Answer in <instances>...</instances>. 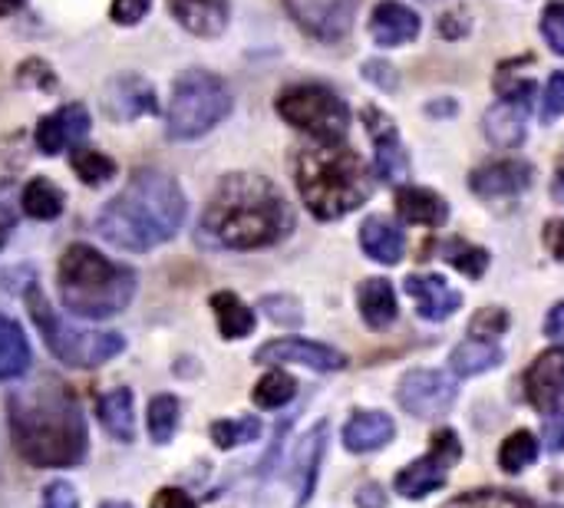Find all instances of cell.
Instances as JSON below:
<instances>
[{"label":"cell","instance_id":"obj_7","mask_svg":"<svg viewBox=\"0 0 564 508\" xmlns=\"http://www.w3.org/2000/svg\"><path fill=\"white\" fill-rule=\"evenodd\" d=\"M23 301H26V311H30L33 324L43 334V344L66 367L89 370V367H99V364H106V360H112V357H119L126 350V341L119 334H112V331H76V327L63 324L36 284H30L23 291Z\"/></svg>","mask_w":564,"mask_h":508},{"label":"cell","instance_id":"obj_23","mask_svg":"<svg viewBox=\"0 0 564 508\" xmlns=\"http://www.w3.org/2000/svg\"><path fill=\"white\" fill-rule=\"evenodd\" d=\"M397 212H400V218H403L406 225H423V228H440V225H446V218H449L446 198L436 195L433 188H420V185L403 188V192L397 195Z\"/></svg>","mask_w":564,"mask_h":508},{"label":"cell","instance_id":"obj_47","mask_svg":"<svg viewBox=\"0 0 564 508\" xmlns=\"http://www.w3.org/2000/svg\"><path fill=\"white\" fill-rule=\"evenodd\" d=\"M545 106H549V116H564V73H555V76L549 79Z\"/></svg>","mask_w":564,"mask_h":508},{"label":"cell","instance_id":"obj_4","mask_svg":"<svg viewBox=\"0 0 564 508\" xmlns=\"http://www.w3.org/2000/svg\"><path fill=\"white\" fill-rule=\"evenodd\" d=\"M294 172H297V192L317 221H337L357 212L373 192V175L367 162L344 142L337 145L317 142L297 152Z\"/></svg>","mask_w":564,"mask_h":508},{"label":"cell","instance_id":"obj_8","mask_svg":"<svg viewBox=\"0 0 564 508\" xmlns=\"http://www.w3.org/2000/svg\"><path fill=\"white\" fill-rule=\"evenodd\" d=\"M274 106H278V116H281L288 126L307 132V136H311L314 142H321V145H337V142H344L347 132H350V122H354L350 106H347L334 89H327V86H321V83L288 86V89L278 96Z\"/></svg>","mask_w":564,"mask_h":508},{"label":"cell","instance_id":"obj_49","mask_svg":"<svg viewBox=\"0 0 564 508\" xmlns=\"http://www.w3.org/2000/svg\"><path fill=\"white\" fill-rule=\"evenodd\" d=\"M390 63H377V60H370V63H364V76L370 79V83H377V86H383V89H393L397 86V76H390Z\"/></svg>","mask_w":564,"mask_h":508},{"label":"cell","instance_id":"obj_29","mask_svg":"<svg viewBox=\"0 0 564 508\" xmlns=\"http://www.w3.org/2000/svg\"><path fill=\"white\" fill-rule=\"evenodd\" d=\"M63 205H66V195H63V188H59L56 182H50V179H30V182L23 185V192H20V212H23L26 218H36V221H53V218H59Z\"/></svg>","mask_w":564,"mask_h":508},{"label":"cell","instance_id":"obj_19","mask_svg":"<svg viewBox=\"0 0 564 508\" xmlns=\"http://www.w3.org/2000/svg\"><path fill=\"white\" fill-rule=\"evenodd\" d=\"M370 36L377 46H403L420 36V13L400 0H383L373 7L370 17Z\"/></svg>","mask_w":564,"mask_h":508},{"label":"cell","instance_id":"obj_33","mask_svg":"<svg viewBox=\"0 0 564 508\" xmlns=\"http://www.w3.org/2000/svg\"><path fill=\"white\" fill-rule=\"evenodd\" d=\"M443 258L456 268V271H463L466 278H482L486 274V268H489V251L486 248H476V245H469V241H463V238H453V241H446L443 248Z\"/></svg>","mask_w":564,"mask_h":508},{"label":"cell","instance_id":"obj_13","mask_svg":"<svg viewBox=\"0 0 564 508\" xmlns=\"http://www.w3.org/2000/svg\"><path fill=\"white\" fill-rule=\"evenodd\" d=\"M291 17L317 40H340L350 23H354V13H357V3L360 0H284Z\"/></svg>","mask_w":564,"mask_h":508},{"label":"cell","instance_id":"obj_54","mask_svg":"<svg viewBox=\"0 0 564 508\" xmlns=\"http://www.w3.org/2000/svg\"><path fill=\"white\" fill-rule=\"evenodd\" d=\"M102 508H132V506H126V502H106Z\"/></svg>","mask_w":564,"mask_h":508},{"label":"cell","instance_id":"obj_25","mask_svg":"<svg viewBox=\"0 0 564 508\" xmlns=\"http://www.w3.org/2000/svg\"><path fill=\"white\" fill-rule=\"evenodd\" d=\"M360 248L367 251V258L380 261V264H400L403 258V231L390 221V218H367L360 225Z\"/></svg>","mask_w":564,"mask_h":508},{"label":"cell","instance_id":"obj_5","mask_svg":"<svg viewBox=\"0 0 564 508\" xmlns=\"http://www.w3.org/2000/svg\"><path fill=\"white\" fill-rule=\"evenodd\" d=\"M59 301L73 317L106 321L129 307L135 298V271L99 255L93 245H69L56 271Z\"/></svg>","mask_w":564,"mask_h":508},{"label":"cell","instance_id":"obj_48","mask_svg":"<svg viewBox=\"0 0 564 508\" xmlns=\"http://www.w3.org/2000/svg\"><path fill=\"white\" fill-rule=\"evenodd\" d=\"M545 248L555 255V261L564 264V218H552L545 225Z\"/></svg>","mask_w":564,"mask_h":508},{"label":"cell","instance_id":"obj_30","mask_svg":"<svg viewBox=\"0 0 564 508\" xmlns=\"http://www.w3.org/2000/svg\"><path fill=\"white\" fill-rule=\"evenodd\" d=\"M212 311L225 341H241L254 331V311L231 291H218L212 298Z\"/></svg>","mask_w":564,"mask_h":508},{"label":"cell","instance_id":"obj_36","mask_svg":"<svg viewBox=\"0 0 564 508\" xmlns=\"http://www.w3.org/2000/svg\"><path fill=\"white\" fill-rule=\"evenodd\" d=\"M175 430H178V400L169 397V393L152 397V403H149V436L159 446H165V443H172Z\"/></svg>","mask_w":564,"mask_h":508},{"label":"cell","instance_id":"obj_1","mask_svg":"<svg viewBox=\"0 0 564 508\" xmlns=\"http://www.w3.org/2000/svg\"><path fill=\"white\" fill-rule=\"evenodd\" d=\"M7 410L13 450L33 469H73L86 460V420L66 383L40 380L13 393Z\"/></svg>","mask_w":564,"mask_h":508},{"label":"cell","instance_id":"obj_44","mask_svg":"<svg viewBox=\"0 0 564 508\" xmlns=\"http://www.w3.org/2000/svg\"><path fill=\"white\" fill-rule=\"evenodd\" d=\"M40 508H79V499L69 483H53L43 489V506Z\"/></svg>","mask_w":564,"mask_h":508},{"label":"cell","instance_id":"obj_20","mask_svg":"<svg viewBox=\"0 0 564 508\" xmlns=\"http://www.w3.org/2000/svg\"><path fill=\"white\" fill-rule=\"evenodd\" d=\"M525 393L539 410L564 400V350H545L525 374Z\"/></svg>","mask_w":564,"mask_h":508},{"label":"cell","instance_id":"obj_11","mask_svg":"<svg viewBox=\"0 0 564 508\" xmlns=\"http://www.w3.org/2000/svg\"><path fill=\"white\" fill-rule=\"evenodd\" d=\"M456 393L459 390L453 387V380L446 374H440V370H410L400 380L397 400L416 420H436V417L453 410Z\"/></svg>","mask_w":564,"mask_h":508},{"label":"cell","instance_id":"obj_15","mask_svg":"<svg viewBox=\"0 0 564 508\" xmlns=\"http://www.w3.org/2000/svg\"><path fill=\"white\" fill-rule=\"evenodd\" d=\"M102 112L112 119V122H132L139 116H149V112H159V102H155V86L135 73H126V76H116L106 83L102 89Z\"/></svg>","mask_w":564,"mask_h":508},{"label":"cell","instance_id":"obj_2","mask_svg":"<svg viewBox=\"0 0 564 508\" xmlns=\"http://www.w3.org/2000/svg\"><path fill=\"white\" fill-rule=\"evenodd\" d=\"M291 231V212L274 182L254 172H231L218 182L205 215L202 238L228 251H254Z\"/></svg>","mask_w":564,"mask_h":508},{"label":"cell","instance_id":"obj_31","mask_svg":"<svg viewBox=\"0 0 564 508\" xmlns=\"http://www.w3.org/2000/svg\"><path fill=\"white\" fill-rule=\"evenodd\" d=\"M502 364V347L489 341H466L453 350V374L456 377H479L486 370H496Z\"/></svg>","mask_w":564,"mask_h":508},{"label":"cell","instance_id":"obj_43","mask_svg":"<svg viewBox=\"0 0 564 508\" xmlns=\"http://www.w3.org/2000/svg\"><path fill=\"white\" fill-rule=\"evenodd\" d=\"M20 215V192L13 182H0V238L17 225Z\"/></svg>","mask_w":564,"mask_h":508},{"label":"cell","instance_id":"obj_16","mask_svg":"<svg viewBox=\"0 0 564 508\" xmlns=\"http://www.w3.org/2000/svg\"><path fill=\"white\" fill-rule=\"evenodd\" d=\"M89 126H93L89 109L83 102H66V106H59L56 112H50V116H43L36 122L33 139H36V149L43 155H59L63 149L79 145V139H86Z\"/></svg>","mask_w":564,"mask_h":508},{"label":"cell","instance_id":"obj_53","mask_svg":"<svg viewBox=\"0 0 564 508\" xmlns=\"http://www.w3.org/2000/svg\"><path fill=\"white\" fill-rule=\"evenodd\" d=\"M20 7H23V0H0V20L10 17V13H17Z\"/></svg>","mask_w":564,"mask_h":508},{"label":"cell","instance_id":"obj_42","mask_svg":"<svg viewBox=\"0 0 564 508\" xmlns=\"http://www.w3.org/2000/svg\"><path fill=\"white\" fill-rule=\"evenodd\" d=\"M149 7H152V0H112L109 17H112V23H119V26H135V23L149 13Z\"/></svg>","mask_w":564,"mask_h":508},{"label":"cell","instance_id":"obj_32","mask_svg":"<svg viewBox=\"0 0 564 508\" xmlns=\"http://www.w3.org/2000/svg\"><path fill=\"white\" fill-rule=\"evenodd\" d=\"M69 165L79 175V182L83 185H93V188L96 185H106L116 175V162L109 155H102L99 149H93V145H76L73 155H69Z\"/></svg>","mask_w":564,"mask_h":508},{"label":"cell","instance_id":"obj_40","mask_svg":"<svg viewBox=\"0 0 564 508\" xmlns=\"http://www.w3.org/2000/svg\"><path fill=\"white\" fill-rule=\"evenodd\" d=\"M542 36L552 46V53L564 56V3H549L542 13Z\"/></svg>","mask_w":564,"mask_h":508},{"label":"cell","instance_id":"obj_14","mask_svg":"<svg viewBox=\"0 0 564 508\" xmlns=\"http://www.w3.org/2000/svg\"><path fill=\"white\" fill-rule=\"evenodd\" d=\"M258 364H301L311 367L317 374H337L347 367V357L327 344H314V341H301V337H281L271 341L264 347H258L254 354Z\"/></svg>","mask_w":564,"mask_h":508},{"label":"cell","instance_id":"obj_18","mask_svg":"<svg viewBox=\"0 0 564 508\" xmlns=\"http://www.w3.org/2000/svg\"><path fill=\"white\" fill-rule=\"evenodd\" d=\"M532 185V165L522 159H499L473 172V192L479 198H519Z\"/></svg>","mask_w":564,"mask_h":508},{"label":"cell","instance_id":"obj_55","mask_svg":"<svg viewBox=\"0 0 564 508\" xmlns=\"http://www.w3.org/2000/svg\"><path fill=\"white\" fill-rule=\"evenodd\" d=\"M0 241H3V238H0Z\"/></svg>","mask_w":564,"mask_h":508},{"label":"cell","instance_id":"obj_6","mask_svg":"<svg viewBox=\"0 0 564 508\" xmlns=\"http://www.w3.org/2000/svg\"><path fill=\"white\" fill-rule=\"evenodd\" d=\"M231 112V89L208 69H185L169 96L165 129L172 139H198Z\"/></svg>","mask_w":564,"mask_h":508},{"label":"cell","instance_id":"obj_22","mask_svg":"<svg viewBox=\"0 0 564 508\" xmlns=\"http://www.w3.org/2000/svg\"><path fill=\"white\" fill-rule=\"evenodd\" d=\"M393 433H397V426L387 413L360 410L344 426V446L350 453H373V450H383L393 440Z\"/></svg>","mask_w":564,"mask_h":508},{"label":"cell","instance_id":"obj_26","mask_svg":"<svg viewBox=\"0 0 564 508\" xmlns=\"http://www.w3.org/2000/svg\"><path fill=\"white\" fill-rule=\"evenodd\" d=\"M357 304L373 331H383L397 321V291L387 278H367L357 291Z\"/></svg>","mask_w":564,"mask_h":508},{"label":"cell","instance_id":"obj_27","mask_svg":"<svg viewBox=\"0 0 564 508\" xmlns=\"http://www.w3.org/2000/svg\"><path fill=\"white\" fill-rule=\"evenodd\" d=\"M96 413H99V423L109 430V436H116L119 443H132L135 417H132V390L129 387H116V390L102 393L96 403Z\"/></svg>","mask_w":564,"mask_h":508},{"label":"cell","instance_id":"obj_52","mask_svg":"<svg viewBox=\"0 0 564 508\" xmlns=\"http://www.w3.org/2000/svg\"><path fill=\"white\" fill-rule=\"evenodd\" d=\"M357 502H360V508H387V496H383V489L367 486V489L357 496Z\"/></svg>","mask_w":564,"mask_h":508},{"label":"cell","instance_id":"obj_37","mask_svg":"<svg viewBox=\"0 0 564 508\" xmlns=\"http://www.w3.org/2000/svg\"><path fill=\"white\" fill-rule=\"evenodd\" d=\"M535 460H539V440H535L529 430L512 433V436L502 443V450H499V463H502L506 473H522V469H529Z\"/></svg>","mask_w":564,"mask_h":508},{"label":"cell","instance_id":"obj_24","mask_svg":"<svg viewBox=\"0 0 564 508\" xmlns=\"http://www.w3.org/2000/svg\"><path fill=\"white\" fill-rule=\"evenodd\" d=\"M525 112L529 106L519 99L502 96L489 112H486V136L499 145V149H516L525 139Z\"/></svg>","mask_w":564,"mask_h":508},{"label":"cell","instance_id":"obj_17","mask_svg":"<svg viewBox=\"0 0 564 508\" xmlns=\"http://www.w3.org/2000/svg\"><path fill=\"white\" fill-rule=\"evenodd\" d=\"M406 298H413L423 321H446L463 307V294L440 274H410L403 281Z\"/></svg>","mask_w":564,"mask_h":508},{"label":"cell","instance_id":"obj_3","mask_svg":"<svg viewBox=\"0 0 564 508\" xmlns=\"http://www.w3.org/2000/svg\"><path fill=\"white\" fill-rule=\"evenodd\" d=\"M185 221V192L165 175L142 169L99 212L96 231L122 251H152L178 235Z\"/></svg>","mask_w":564,"mask_h":508},{"label":"cell","instance_id":"obj_38","mask_svg":"<svg viewBox=\"0 0 564 508\" xmlns=\"http://www.w3.org/2000/svg\"><path fill=\"white\" fill-rule=\"evenodd\" d=\"M446 508H535L529 499L502 493V489H476L459 499H453Z\"/></svg>","mask_w":564,"mask_h":508},{"label":"cell","instance_id":"obj_12","mask_svg":"<svg viewBox=\"0 0 564 508\" xmlns=\"http://www.w3.org/2000/svg\"><path fill=\"white\" fill-rule=\"evenodd\" d=\"M364 126L373 139V155H377V179L387 182V185H397L406 179L410 172V159H406V149H403V139L393 126V119L377 109V106H367L364 109Z\"/></svg>","mask_w":564,"mask_h":508},{"label":"cell","instance_id":"obj_46","mask_svg":"<svg viewBox=\"0 0 564 508\" xmlns=\"http://www.w3.org/2000/svg\"><path fill=\"white\" fill-rule=\"evenodd\" d=\"M149 508H198V502L182 489H162V493H155Z\"/></svg>","mask_w":564,"mask_h":508},{"label":"cell","instance_id":"obj_45","mask_svg":"<svg viewBox=\"0 0 564 508\" xmlns=\"http://www.w3.org/2000/svg\"><path fill=\"white\" fill-rule=\"evenodd\" d=\"M542 436H545L549 453H564V410H549Z\"/></svg>","mask_w":564,"mask_h":508},{"label":"cell","instance_id":"obj_21","mask_svg":"<svg viewBox=\"0 0 564 508\" xmlns=\"http://www.w3.org/2000/svg\"><path fill=\"white\" fill-rule=\"evenodd\" d=\"M172 17L195 36H218L228 26L231 3L228 0H169Z\"/></svg>","mask_w":564,"mask_h":508},{"label":"cell","instance_id":"obj_41","mask_svg":"<svg viewBox=\"0 0 564 508\" xmlns=\"http://www.w3.org/2000/svg\"><path fill=\"white\" fill-rule=\"evenodd\" d=\"M261 307H264V314H268L274 324H284V327H297V324H301V307H297V301H291V298H264Z\"/></svg>","mask_w":564,"mask_h":508},{"label":"cell","instance_id":"obj_39","mask_svg":"<svg viewBox=\"0 0 564 508\" xmlns=\"http://www.w3.org/2000/svg\"><path fill=\"white\" fill-rule=\"evenodd\" d=\"M506 327H509V314H506L502 307H486V311H479V314L473 317L469 334H473V341H489V344H496V341L506 334Z\"/></svg>","mask_w":564,"mask_h":508},{"label":"cell","instance_id":"obj_34","mask_svg":"<svg viewBox=\"0 0 564 508\" xmlns=\"http://www.w3.org/2000/svg\"><path fill=\"white\" fill-rule=\"evenodd\" d=\"M261 436V420L258 417H241V420H218L212 423V443L218 450H235L245 443H254Z\"/></svg>","mask_w":564,"mask_h":508},{"label":"cell","instance_id":"obj_50","mask_svg":"<svg viewBox=\"0 0 564 508\" xmlns=\"http://www.w3.org/2000/svg\"><path fill=\"white\" fill-rule=\"evenodd\" d=\"M40 76V86H53V73H50V66L46 63H40V60H30V63H23L20 66V83H33Z\"/></svg>","mask_w":564,"mask_h":508},{"label":"cell","instance_id":"obj_10","mask_svg":"<svg viewBox=\"0 0 564 508\" xmlns=\"http://www.w3.org/2000/svg\"><path fill=\"white\" fill-rule=\"evenodd\" d=\"M324 453H327V423H317L311 433L301 436L294 456H291V466L288 473L278 479V493H268L274 499V508L281 506V499L288 496V508H304L314 486H317V476H321V463H324Z\"/></svg>","mask_w":564,"mask_h":508},{"label":"cell","instance_id":"obj_35","mask_svg":"<svg viewBox=\"0 0 564 508\" xmlns=\"http://www.w3.org/2000/svg\"><path fill=\"white\" fill-rule=\"evenodd\" d=\"M294 393H297L294 377H288V374L274 370V374H268V377H261V380H258V387H254L251 400H254L261 410H281L284 403H291V400H294Z\"/></svg>","mask_w":564,"mask_h":508},{"label":"cell","instance_id":"obj_9","mask_svg":"<svg viewBox=\"0 0 564 508\" xmlns=\"http://www.w3.org/2000/svg\"><path fill=\"white\" fill-rule=\"evenodd\" d=\"M463 460V443L453 430H440L433 436V446L423 460L410 463L397 473V493L403 499H426L430 493L443 489L449 479V469Z\"/></svg>","mask_w":564,"mask_h":508},{"label":"cell","instance_id":"obj_51","mask_svg":"<svg viewBox=\"0 0 564 508\" xmlns=\"http://www.w3.org/2000/svg\"><path fill=\"white\" fill-rule=\"evenodd\" d=\"M545 334H549L552 341H562L564 344V301H558V304L552 307V314H549V321H545Z\"/></svg>","mask_w":564,"mask_h":508},{"label":"cell","instance_id":"obj_28","mask_svg":"<svg viewBox=\"0 0 564 508\" xmlns=\"http://www.w3.org/2000/svg\"><path fill=\"white\" fill-rule=\"evenodd\" d=\"M30 344L23 337V327L0 314V383L20 380L30 370Z\"/></svg>","mask_w":564,"mask_h":508}]
</instances>
